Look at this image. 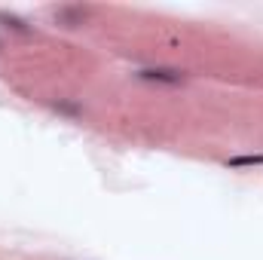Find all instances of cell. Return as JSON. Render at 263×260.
<instances>
[{"label": "cell", "instance_id": "cell-1", "mask_svg": "<svg viewBox=\"0 0 263 260\" xmlns=\"http://www.w3.org/2000/svg\"><path fill=\"white\" fill-rule=\"evenodd\" d=\"M138 77L147 83H165V86H175L184 80V73L175 67H144V70H138Z\"/></svg>", "mask_w": 263, "mask_h": 260}, {"label": "cell", "instance_id": "cell-2", "mask_svg": "<svg viewBox=\"0 0 263 260\" xmlns=\"http://www.w3.org/2000/svg\"><path fill=\"white\" fill-rule=\"evenodd\" d=\"M227 165L230 169H245V165H263V156H233V159H227Z\"/></svg>", "mask_w": 263, "mask_h": 260}, {"label": "cell", "instance_id": "cell-3", "mask_svg": "<svg viewBox=\"0 0 263 260\" xmlns=\"http://www.w3.org/2000/svg\"><path fill=\"white\" fill-rule=\"evenodd\" d=\"M0 22H6V25H12L15 31H25V22H18L15 15H6V12H0Z\"/></svg>", "mask_w": 263, "mask_h": 260}]
</instances>
